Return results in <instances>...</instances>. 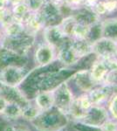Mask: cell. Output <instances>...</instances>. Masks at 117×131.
<instances>
[{
    "label": "cell",
    "instance_id": "obj_1",
    "mask_svg": "<svg viewBox=\"0 0 117 131\" xmlns=\"http://www.w3.org/2000/svg\"><path fill=\"white\" fill-rule=\"evenodd\" d=\"M31 124L38 131H61L68 123L67 115L54 107L42 112Z\"/></svg>",
    "mask_w": 117,
    "mask_h": 131
},
{
    "label": "cell",
    "instance_id": "obj_2",
    "mask_svg": "<svg viewBox=\"0 0 117 131\" xmlns=\"http://www.w3.org/2000/svg\"><path fill=\"white\" fill-rule=\"evenodd\" d=\"M28 72L22 66H8L0 70V82L12 86H18L23 83Z\"/></svg>",
    "mask_w": 117,
    "mask_h": 131
},
{
    "label": "cell",
    "instance_id": "obj_3",
    "mask_svg": "<svg viewBox=\"0 0 117 131\" xmlns=\"http://www.w3.org/2000/svg\"><path fill=\"white\" fill-rule=\"evenodd\" d=\"M54 107L64 112L68 113V109L75 97L67 81H63L54 88Z\"/></svg>",
    "mask_w": 117,
    "mask_h": 131
},
{
    "label": "cell",
    "instance_id": "obj_4",
    "mask_svg": "<svg viewBox=\"0 0 117 131\" xmlns=\"http://www.w3.org/2000/svg\"><path fill=\"white\" fill-rule=\"evenodd\" d=\"M35 39V36L24 32L22 35L15 38H7L4 43V48L16 52L21 56H25L31 47Z\"/></svg>",
    "mask_w": 117,
    "mask_h": 131
},
{
    "label": "cell",
    "instance_id": "obj_5",
    "mask_svg": "<svg viewBox=\"0 0 117 131\" xmlns=\"http://www.w3.org/2000/svg\"><path fill=\"white\" fill-rule=\"evenodd\" d=\"M92 53L97 58H106L117 53V40L101 37L92 42Z\"/></svg>",
    "mask_w": 117,
    "mask_h": 131
},
{
    "label": "cell",
    "instance_id": "obj_6",
    "mask_svg": "<svg viewBox=\"0 0 117 131\" xmlns=\"http://www.w3.org/2000/svg\"><path fill=\"white\" fill-rule=\"evenodd\" d=\"M39 12L44 17L46 25H58L64 18L60 4L54 0H46Z\"/></svg>",
    "mask_w": 117,
    "mask_h": 131
},
{
    "label": "cell",
    "instance_id": "obj_7",
    "mask_svg": "<svg viewBox=\"0 0 117 131\" xmlns=\"http://www.w3.org/2000/svg\"><path fill=\"white\" fill-rule=\"evenodd\" d=\"M108 119V110L104 106H93L86 115L78 122L88 127L99 128L106 120Z\"/></svg>",
    "mask_w": 117,
    "mask_h": 131
},
{
    "label": "cell",
    "instance_id": "obj_8",
    "mask_svg": "<svg viewBox=\"0 0 117 131\" xmlns=\"http://www.w3.org/2000/svg\"><path fill=\"white\" fill-rule=\"evenodd\" d=\"M57 59V49L47 43L38 46L34 52V60L39 67H47Z\"/></svg>",
    "mask_w": 117,
    "mask_h": 131
},
{
    "label": "cell",
    "instance_id": "obj_9",
    "mask_svg": "<svg viewBox=\"0 0 117 131\" xmlns=\"http://www.w3.org/2000/svg\"><path fill=\"white\" fill-rule=\"evenodd\" d=\"M43 38L46 43L59 49L70 38L66 37L58 25H46L43 29Z\"/></svg>",
    "mask_w": 117,
    "mask_h": 131
},
{
    "label": "cell",
    "instance_id": "obj_10",
    "mask_svg": "<svg viewBox=\"0 0 117 131\" xmlns=\"http://www.w3.org/2000/svg\"><path fill=\"white\" fill-rule=\"evenodd\" d=\"M60 64L65 67L75 65L81 59L72 46V39H69L63 46L57 49V59Z\"/></svg>",
    "mask_w": 117,
    "mask_h": 131
},
{
    "label": "cell",
    "instance_id": "obj_11",
    "mask_svg": "<svg viewBox=\"0 0 117 131\" xmlns=\"http://www.w3.org/2000/svg\"><path fill=\"white\" fill-rule=\"evenodd\" d=\"M0 95L5 97L8 102H15L22 107L30 104V101L18 86H8L0 82Z\"/></svg>",
    "mask_w": 117,
    "mask_h": 131
},
{
    "label": "cell",
    "instance_id": "obj_12",
    "mask_svg": "<svg viewBox=\"0 0 117 131\" xmlns=\"http://www.w3.org/2000/svg\"><path fill=\"white\" fill-rule=\"evenodd\" d=\"M25 32L30 35L35 36L39 31L43 30L46 25V20L40 12H30L23 20Z\"/></svg>",
    "mask_w": 117,
    "mask_h": 131
},
{
    "label": "cell",
    "instance_id": "obj_13",
    "mask_svg": "<svg viewBox=\"0 0 117 131\" xmlns=\"http://www.w3.org/2000/svg\"><path fill=\"white\" fill-rule=\"evenodd\" d=\"M113 94L114 89L103 84L94 86L88 93L93 106H104L108 102Z\"/></svg>",
    "mask_w": 117,
    "mask_h": 131
},
{
    "label": "cell",
    "instance_id": "obj_14",
    "mask_svg": "<svg viewBox=\"0 0 117 131\" xmlns=\"http://www.w3.org/2000/svg\"><path fill=\"white\" fill-rule=\"evenodd\" d=\"M88 72L92 81L94 83L95 86H97L103 84L104 80H105L109 70H108L107 66L105 65L104 61L101 59L96 57V60L93 62Z\"/></svg>",
    "mask_w": 117,
    "mask_h": 131
},
{
    "label": "cell",
    "instance_id": "obj_15",
    "mask_svg": "<svg viewBox=\"0 0 117 131\" xmlns=\"http://www.w3.org/2000/svg\"><path fill=\"white\" fill-rule=\"evenodd\" d=\"M34 104L42 112L52 108L54 107V89L39 91L34 97Z\"/></svg>",
    "mask_w": 117,
    "mask_h": 131
},
{
    "label": "cell",
    "instance_id": "obj_16",
    "mask_svg": "<svg viewBox=\"0 0 117 131\" xmlns=\"http://www.w3.org/2000/svg\"><path fill=\"white\" fill-rule=\"evenodd\" d=\"M71 79H73L74 85L83 93H88L95 86L91 80L88 70L79 71L74 73Z\"/></svg>",
    "mask_w": 117,
    "mask_h": 131
},
{
    "label": "cell",
    "instance_id": "obj_17",
    "mask_svg": "<svg viewBox=\"0 0 117 131\" xmlns=\"http://www.w3.org/2000/svg\"><path fill=\"white\" fill-rule=\"evenodd\" d=\"M73 15L77 22L88 25H94L101 20V18L97 16L92 10L85 7L76 10L75 13Z\"/></svg>",
    "mask_w": 117,
    "mask_h": 131
},
{
    "label": "cell",
    "instance_id": "obj_18",
    "mask_svg": "<svg viewBox=\"0 0 117 131\" xmlns=\"http://www.w3.org/2000/svg\"><path fill=\"white\" fill-rule=\"evenodd\" d=\"M101 24L102 37L117 40V18H106L101 21Z\"/></svg>",
    "mask_w": 117,
    "mask_h": 131
},
{
    "label": "cell",
    "instance_id": "obj_19",
    "mask_svg": "<svg viewBox=\"0 0 117 131\" xmlns=\"http://www.w3.org/2000/svg\"><path fill=\"white\" fill-rule=\"evenodd\" d=\"M76 23H77V21H76L75 18L73 17V14H71V15L64 17L62 20L58 24V25L61 29V31H63L66 37L72 39V35H73V31Z\"/></svg>",
    "mask_w": 117,
    "mask_h": 131
},
{
    "label": "cell",
    "instance_id": "obj_20",
    "mask_svg": "<svg viewBox=\"0 0 117 131\" xmlns=\"http://www.w3.org/2000/svg\"><path fill=\"white\" fill-rule=\"evenodd\" d=\"M4 32L7 38H15L25 32V28L23 23L13 20L8 25L4 27Z\"/></svg>",
    "mask_w": 117,
    "mask_h": 131
},
{
    "label": "cell",
    "instance_id": "obj_21",
    "mask_svg": "<svg viewBox=\"0 0 117 131\" xmlns=\"http://www.w3.org/2000/svg\"><path fill=\"white\" fill-rule=\"evenodd\" d=\"M22 109L23 107L20 105H18V103L8 102L7 107H6L2 116L5 119L10 120V121H14V120H17L21 117Z\"/></svg>",
    "mask_w": 117,
    "mask_h": 131
},
{
    "label": "cell",
    "instance_id": "obj_22",
    "mask_svg": "<svg viewBox=\"0 0 117 131\" xmlns=\"http://www.w3.org/2000/svg\"><path fill=\"white\" fill-rule=\"evenodd\" d=\"M91 25H84L77 22L74 26L72 39H88Z\"/></svg>",
    "mask_w": 117,
    "mask_h": 131
},
{
    "label": "cell",
    "instance_id": "obj_23",
    "mask_svg": "<svg viewBox=\"0 0 117 131\" xmlns=\"http://www.w3.org/2000/svg\"><path fill=\"white\" fill-rule=\"evenodd\" d=\"M41 113H42V111L40 110L35 104L31 105V103H30L26 107H23L21 117H22L23 119L26 120V121L33 122V121H34Z\"/></svg>",
    "mask_w": 117,
    "mask_h": 131
},
{
    "label": "cell",
    "instance_id": "obj_24",
    "mask_svg": "<svg viewBox=\"0 0 117 131\" xmlns=\"http://www.w3.org/2000/svg\"><path fill=\"white\" fill-rule=\"evenodd\" d=\"M12 16H13L14 20L18 21V22H23L25 17L27 15V13L30 12V9L26 3L18 4V5L12 6Z\"/></svg>",
    "mask_w": 117,
    "mask_h": 131
},
{
    "label": "cell",
    "instance_id": "obj_25",
    "mask_svg": "<svg viewBox=\"0 0 117 131\" xmlns=\"http://www.w3.org/2000/svg\"><path fill=\"white\" fill-rule=\"evenodd\" d=\"M14 20L13 16H12V10L9 9V7H2L0 8V24L2 27H5L10 23H12Z\"/></svg>",
    "mask_w": 117,
    "mask_h": 131
},
{
    "label": "cell",
    "instance_id": "obj_26",
    "mask_svg": "<svg viewBox=\"0 0 117 131\" xmlns=\"http://www.w3.org/2000/svg\"><path fill=\"white\" fill-rule=\"evenodd\" d=\"M103 85L109 86L113 89L117 88V70L108 72L105 80H104Z\"/></svg>",
    "mask_w": 117,
    "mask_h": 131
},
{
    "label": "cell",
    "instance_id": "obj_27",
    "mask_svg": "<svg viewBox=\"0 0 117 131\" xmlns=\"http://www.w3.org/2000/svg\"><path fill=\"white\" fill-rule=\"evenodd\" d=\"M108 110L112 118L117 121V92L112 94L110 100L108 101Z\"/></svg>",
    "mask_w": 117,
    "mask_h": 131
},
{
    "label": "cell",
    "instance_id": "obj_28",
    "mask_svg": "<svg viewBox=\"0 0 117 131\" xmlns=\"http://www.w3.org/2000/svg\"><path fill=\"white\" fill-rule=\"evenodd\" d=\"M100 131H117V121L114 119H108L99 127Z\"/></svg>",
    "mask_w": 117,
    "mask_h": 131
},
{
    "label": "cell",
    "instance_id": "obj_29",
    "mask_svg": "<svg viewBox=\"0 0 117 131\" xmlns=\"http://www.w3.org/2000/svg\"><path fill=\"white\" fill-rule=\"evenodd\" d=\"M46 0H25L31 12H39Z\"/></svg>",
    "mask_w": 117,
    "mask_h": 131
},
{
    "label": "cell",
    "instance_id": "obj_30",
    "mask_svg": "<svg viewBox=\"0 0 117 131\" xmlns=\"http://www.w3.org/2000/svg\"><path fill=\"white\" fill-rule=\"evenodd\" d=\"M5 131H31L25 125H10L6 127Z\"/></svg>",
    "mask_w": 117,
    "mask_h": 131
},
{
    "label": "cell",
    "instance_id": "obj_31",
    "mask_svg": "<svg viewBox=\"0 0 117 131\" xmlns=\"http://www.w3.org/2000/svg\"><path fill=\"white\" fill-rule=\"evenodd\" d=\"M8 105V101L6 100L5 97L0 95V115H3V113L5 112L6 107Z\"/></svg>",
    "mask_w": 117,
    "mask_h": 131
},
{
    "label": "cell",
    "instance_id": "obj_32",
    "mask_svg": "<svg viewBox=\"0 0 117 131\" xmlns=\"http://www.w3.org/2000/svg\"><path fill=\"white\" fill-rule=\"evenodd\" d=\"M100 0H84V7L88 9H92Z\"/></svg>",
    "mask_w": 117,
    "mask_h": 131
},
{
    "label": "cell",
    "instance_id": "obj_33",
    "mask_svg": "<svg viewBox=\"0 0 117 131\" xmlns=\"http://www.w3.org/2000/svg\"><path fill=\"white\" fill-rule=\"evenodd\" d=\"M22 3H25V0H10V5H12V6Z\"/></svg>",
    "mask_w": 117,
    "mask_h": 131
},
{
    "label": "cell",
    "instance_id": "obj_34",
    "mask_svg": "<svg viewBox=\"0 0 117 131\" xmlns=\"http://www.w3.org/2000/svg\"><path fill=\"white\" fill-rule=\"evenodd\" d=\"M8 5H10V0H0V8L6 7Z\"/></svg>",
    "mask_w": 117,
    "mask_h": 131
},
{
    "label": "cell",
    "instance_id": "obj_35",
    "mask_svg": "<svg viewBox=\"0 0 117 131\" xmlns=\"http://www.w3.org/2000/svg\"><path fill=\"white\" fill-rule=\"evenodd\" d=\"M54 1H55V2H57V3L61 4V3H62V1H63V0H54Z\"/></svg>",
    "mask_w": 117,
    "mask_h": 131
},
{
    "label": "cell",
    "instance_id": "obj_36",
    "mask_svg": "<svg viewBox=\"0 0 117 131\" xmlns=\"http://www.w3.org/2000/svg\"><path fill=\"white\" fill-rule=\"evenodd\" d=\"M2 39V33H1V30H0V40H1Z\"/></svg>",
    "mask_w": 117,
    "mask_h": 131
},
{
    "label": "cell",
    "instance_id": "obj_37",
    "mask_svg": "<svg viewBox=\"0 0 117 131\" xmlns=\"http://www.w3.org/2000/svg\"><path fill=\"white\" fill-rule=\"evenodd\" d=\"M116 55H117V53H116Z\"/></svg>",
    "mask_w": 117,
    "mask_h": 131
}]
</instances>
